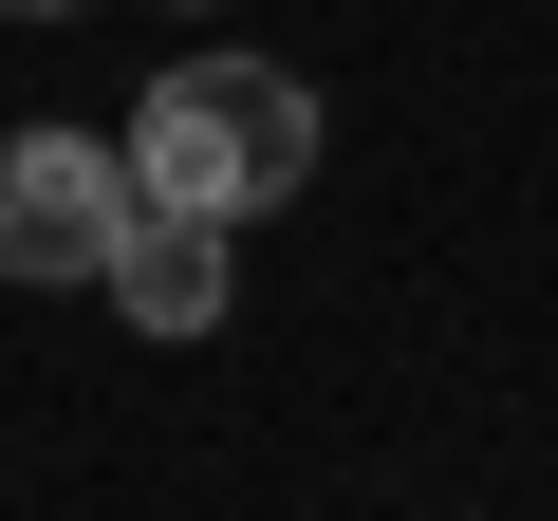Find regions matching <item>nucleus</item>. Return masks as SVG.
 Instances as JSON below:
<instances>
[{
	"label": "nucleus",
	"mask_w": 558,
	"mask_h": 521,
	"mask_svg": "<svg viewBox=\"0 0 558 521\" xmlns=\"http://www.w3.org/2000/svg\"><path fill=\"white\" fill-rule=\"evenodd\" d=\"M94 299H112L131 336H223V299H242V223H168V205H131V242L94 260Z\"/></svg>",
	"instance_id": "obj_3"
},
{
	"label": "nucleus",
	"mask_w": 558,
	"mask_h": 521,
	"mask_svg": "<svg viewBox=\"0 0 558 521\" xmlns=\"http://www.w3.org/2000/svg\"><path fill=\"white\" fill-rule=\"evenodd\" d=\"M112 242H131V149L112 131H0V280L94 299Z\"/></svg>",
	"instance_id": "obj_2"
},
{
	"label": "nucleus",
	"mask_w": 558,
	"mask_h": 521,
	"mask_svg": "<svg viewBox=\"0 0 558 521\" xmlns=\"http://www.w3.org/2000/svg\"><path fill=\"white\" fill-rule=\"evenodd\" d=\"M0 20H75V0H0Z\"/></svg>",
	"instance_id": "obj_4"
},
{
	"label": "nucleus",
	"mask_w": 558,
	"mask_h": 521,
	"mask_svg": "<svg viewBox=\"0 0 558 521\" xmlns=\"http://www.w3.org/2000/svg\"><path fill=\"white\" fill-rule=\"evenodd\" d=\"M112 149H131V205H168V223H260V205L317 186V94L279 75V57H168Z\"/></svg>",
	"instance_id": "obj_1"
}]
</instances>
